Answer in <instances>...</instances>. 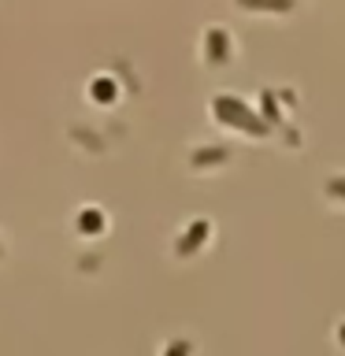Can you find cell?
I'll return each mask as SVG.
<instances>
[{"label":"cell","instance_id":"obj_1","mask_svg":"<svg viewBox=\"0 0 345 356\" xmlns=\"http://www.w3.org/2000/svg\"><path fill=\"white\" fill-rule=\"evenodd\" d=\"M93 97H97V100H100V97L111 100V82H93Z\"/></svg>","mask_w":345,"mask_h":356}]
</instances>
